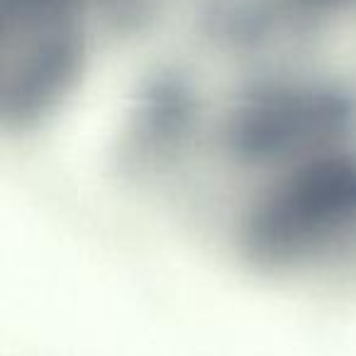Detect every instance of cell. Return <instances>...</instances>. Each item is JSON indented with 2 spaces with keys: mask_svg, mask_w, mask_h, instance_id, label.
<instances>
[{
  "mask_svg": "<svg viewBox=\"0 0 356 356\" xmlns=\"http://www.w3.org/2000/svg\"><path fill=\"white\" fill-rule=\"evenodd\" d=\"M356 237V154L334 149L276 173L239 227V247L261 271H293Z\"/></svg>",
  "mask_w": 356,
  "mask_h": 356,
  "instance_id": "6da1fadb",
  "label": "cell"
},
{
  "mask_svg": "<svg viewBox=\"0 0 356 356\" xmlns=\"http://www.w3.org/2000/svg\"><path fill=\"white\" fill-rule=\"evenodd\" d=\"M354 124V105L334 90H273L234 110L225 124L222 144L239 163L281 171L341 149Z\"/></svg>",
  "mask_w": 356,
  "mask_h": 356,
  "instance_id": "7a4b0ae2",
  "label": "cell"
},
{
  "mask_svg": "<svg viewBox=\"0 0 356 356\" xmlns=\"http://www.w3.org/2000/svg\"><path fill=\"white\" fill-rule=\"evenodd\" d=\"M193 108L171 90L149 93L132 108L118 134V163L132 176H147L168 163L191 137Z\"/></svg>",
  "mask_w": 356,
  "mask_h": 356,
  "instance_id": "3957f363",
  "label": "cell"
}]
</instances>
